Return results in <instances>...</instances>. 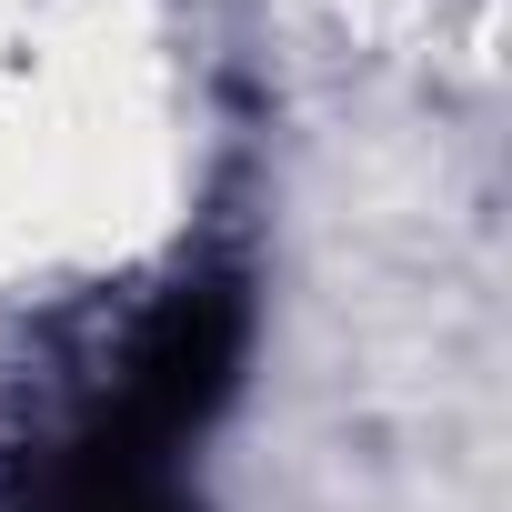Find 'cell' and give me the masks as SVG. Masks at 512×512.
Masks as SVG:
<instances>
[{"label": "cell", "mask_w": 512, "mask_h": 512, "mask_svg": "<svg viewBox=\"0 0 512 512\" xmlns=\"http://www.w3.org/2000/svg\"><path fill=\"white\" fill-rule=\"evenodd\" d=\"M251 352V292L241 272H191L171 282L141 332L121 342L101 402L41 452L21 512H201L181 482V452L211 432Z\"/></svg>", "instance_id": "obj_1"}]
</instances>
